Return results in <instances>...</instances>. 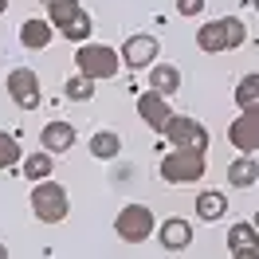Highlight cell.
Here are the masks:
<instances>
[{
    "label": "cell",
    "instance_id": "1",
    "mask_svg": "<svg viewBox=\"0 0 259 259\" xmlns=\"http://www.w3.org/2000/svg\"><path fill=\"white\" fill-rule=\"evenodd\" d=\"M39 4L48 8V24L59 28L63 39H71V44H87L91 39L95 20H91V12L82 8L79 0H39Z\"/></svg>",
    "mask_w": 259,
    "mask_h": 259
},
{
    "label": "cell",
    "instance_id": "2",
    "mask_svg": "<svg viewBox=\"0 0 259 259\" xmlns=\"http://www.w3.org/2000/svg\"><path fill=\"white\" fill-rule=\"evenodd\" d=\"M75 67L91 82H102V79H114L122 71V55L114 48H106V44H79L75 48Z\"/></svg>",
    "mask_w": 259,
    "mask_h": 259
},
{
    "label": "cell",
    "instance_id": "3",
    "mask_svg": "<svg viewBox=\"0 0 259 259\" xmlns=\"http://www.w3.org/2000/svg\"><path fill=\"white\" fill-rule=\"evenodd\" d=\"M157 169H161V181H169V185H196L208 173L204 153H189V149H169Z\"/></svg>",
    "mask_w": 259,
    "mask_h": 259
},
{
    "label": "cell",
    "instance_id": "4",
    "mask_svg": "<svg viewBox=\"0 0 259 259\" xmlns=\"http://www.w3.org/2000/svg\"><path fill=\"white\" fill-rule=\"evenodd\" d=\"M32 212H35V220H44V224H59L71 212V196H67V189L59 181H39L32 189Z\"/></svg>",
    "mask_w": 259,
    "mask_h": 259
},
{
    "label": "cell",
    "instance_id": "5",
    "mask_svg": "<svg viewBox=\"0 0 259 259\" xmlns=\"http://www.w3.org/2000/svg\"><path fill=\"white\" fill-rule=\"evenodd\" d=\"M165 138L173 142V149H189V153H204L208 149V130L200 126L196 118H189V114H173L169 122H165V130H161Z\"/></svg>",
    "mask_w": 259,
    "mask_h": 259
},
{
    "label": "cell",
    "instance_id": "6",
    "mask_svg": "<svg viewBox=\"0 0 259 259\" xmlns=\"http://www.w3.org/2000/svg\"><path fill=\"white\" fill-rule=\"evenodd\" d=\"M153 228H157V220H153V212L146 204H126V208L114 216V232H118V240H126V243L149 240Z\"/></svg>",
    "mask_w": 259,
    "mask_h": 259
},
{
    "label": "cell",
    "instance_id": "7",
    "mask_svg": "<svg viewBox=\"0 0 259 259\" xmlns=\"http://www.w3.org/2000/svg\"><path fill=\"white\" fill-rule=\"evenodd\" d=\"M8 98L16 102L20 110H35L44 102V91H39V75L32 67H16L8 71Z\"/></svg>",
    "mask_w": 259,
    "mask_h": 259
},
{
    "label": "cell",
    "instance_id": "8",
    "mask_svg": "<svg viewBox=\"0 0 259 259\" xmlns=\"http://www.w3.org/2000/svg\"><path fill=\"white\" fill-rule=\"evenodd\" d=\"M157 51H161V39L157 35H130L126 44H122V63L130 67V71H142V67H153L157 63Z\"/></svg>",
    "mask_w": 259,
    "mask_h": 259
},
{
    "label": "cell",
    "instance_id": "9",
    "mask_svg": "<svg viewBox=\"0 0 259 259\" xmlns=\"http://www.w3.org/2000/svg\"><path fill=\"white\" fill-rule=\"evenodd\" d=\"M228 142L240 153H255L259 149V110H240V118L228 126Z\"/></svg>",
    "mask_w": 259,
    "mask_h": 259
},
{
    "label": "cell",
    "instance_id": "10",
    "mask_svg": "<svg viewBox=\"0 0 259 259\" xmlns=\"http://www.w3.org/2000/svg\"><path fill=\"white\" fill-rule=\"evenodd\" d=\"M138 118H142V122H146L153 134H161L165 122L173 118V106L165 102V95H157V91H146V95L138 98Z\"/></svg>",
    "mask_w": 259,
    "mask_h": 259
},
{
    "label": "cell",
    "instance_id": "11",
    "mask_svg": "<svg viewBox=\"0 0 259 259\" xmlns=\"http://www.w3.org/2000/svg\"><path fill=\"white\" fill-rule=\"evenodd\" d=\"M157 240H161L165 251H185L193 243V224L181 220V216H169L165 224H157Z\"/></svg>",
    "mask_w": 259,
    "mask_h": 259
},
{
    "label": "cell",
    "instance_id": "12",
    "mask_svg": "<svg viewBox=\"0 0 259 259\" xmlns=\"http://www.w3.org/2000/svg\"><path fill=\"white\" fill-rule=\"evenodd\" d=\"M39 138H44V153H67L75 146V126L71 122H48Z\"/></svg>",
    "mask_w": 259,
    "mask_h": 259
},
{
    "label": "cell",
    "instance_id": "13",
    "mask_svg": "<svg viewBox=\"0 0 259 259\" xmlns=\"http://www.w3.org/2000/svg\"><path fill=\"white\" fill-rule=\"evenodd\" d=\"M255 181H259V161L251 153H240L236 161L228 165V185L232 189H251Z\"/></svg>",
    "mask_w": 259,
    "mask_h": 259
},
{
    "label": "cell",
    "instance_id": "14",
    "mask_svg": "<svg viewBox=\"0 0 259 259\" xmlns=\"http://www.w3.org/2000/svg\"><path fill=\"white\" fill-rule=\"evenodd\" d=\"M51 35H55V28H51L48 20H24L20 24V44L32 51H44L51 44Z\"/></svg>",
    "mask_w": 259,
    "mask_h": 259
},
{
    "label": "cell",
    "instance_id": "15",
    "mask_svg": "<svg viewBox=\"0 0 259 259\" xmlns=\"http://www.w3.org/2000/svg\"><path fill=\"white\" fill-rule=\"evenodd\" d=\"M196 48L208 51V55L228 51V28H224V20H212V24H204V28L196 32Z\"/></svg>",
    "mask_w": 259,
    "mask_h": 259
},
{
    "label": "cell",
    "instance_id": "16",
    "mask_svg": "<svg viewBox=\"0 0 259 259\" xmlns=\"http://www.w3.org/2000/svg\"><path fill=\"white\" fill-rule=\"evenodd\" d=\"M122 153V134H114V130H98L91 134V157L98 161H114Z\"/></svg>",
    "mask_w": 259,
    "mask_h": 259
},
{
    "label": "cell",
    "instance_id": "17",
    "mask_svg": "<svg viewBox=\"0 0 259 259\" xmlns=\"http://www.w3.org/2000/svg\"><path fill=\"white\" fill-rule=\"evenodd\" d=\"M181 87V71L173 63H153V71H149V91H157V95H173Z\"/></svg>",
    "mask_w": 259,
    "mask_h": 259
},
{
    "label": "cell",
    "instance_id": "18",
    "mask_svg": "<svg viewBox=\"0 0 259 259\" xmlns=\"http://www.w3.org/2000/svg\"><path fill=\"white\" fill-rule=\"evenodd\" d=\"M228 247H232V255H240V251H259V232L247 220L228 228Z\"/></svg>",
    "mask_w": 259,
    "mask_h": 259
},
{
    "label": "cell",
    "instance_id": "19",
    "mask_svg": "<svg viewBox=\"0 0 259 259\" xmlns=\"http://www.w3.org/2000/svg\"><path fill=\"white\" fill-rule=\"evenodd\" d=\"M228 212V196L220 189H204V193L196 196V216L200 220H220Z\"/></svg>",
    "mask_w": 259,
    "mask_h": 259
},
{
    "label": "cell",
    "instance_id": "20",
    "mask_svg": "<svg viewBox=\"0 0 259 259\" xmlns=\"http://www.w3.org/2000/svg\"><path fill=\"white\" fill-rule=\"evenodd\" d=\"M236 106L240 110H259V75H243L236 82Z\"/></svg>",
    "mask_w": 259,
    "mask_h": 259
},
{
    "label": "cell",
    "instance_id": "21",
    "mask_svg": "<svg viewBox=\"0 0 259 259\" xmlns=\"http://www.w3.org/2000/svg\"><path fill=\"white\" fill-rule=\"evenodd\" d=\"M24 177L28 181H51V153H28V161H24Z\"/></svg>",
    "mask_w": 259,
    "mask_h": 259
},
{
    "label": "cell",
    "instance_id": "22",
    "mask_svg": "<svg viewBox=\"0 0 259 259\" xmlns=\"http://www.w3.org/2000/svg\"><path fill=\"white\" fill-rule=\"evenodd\" d=\"M63 95L71 98V102H91V98H95V82L87 79V75H71V79L63 82Z\"/></svg>",
    "mask_w": 259,
    "mask_h": 259
},
{
    "label": "cell",
    "instance_id": "23",
    "mask_svg": "<svg viewBox=\"0 0 259 259\" xmlns=\"http://www.w3.org/2000/svg\"><path fill=\"white\" fill-rule=\"evenodd\" d=\"M12 165H20V142L0 130V169H12Z\"/></svg>",
    "mask_w": 259,
    "mask_h": 259
},
{
    "label": "cell",
    "instance_id": "24",
    "mask_svg": "<svg viewBox=\"0 0 259 259\" xmlns=\"http://www.w3.org/2000/svg\"><path fill=\"white\" fill-rule=\"evenodd\" d=\"M224 28H228V51H236L247 39V24L240 16H224Z\"/></svg>",
    "mask_w": 259,
    "mask_h": 259
},
{
    "label": "cell",
    "instance_id": "25",
    "mask_svg": "<svg viewBox=\"0 0 259 259\" xmlns=\"http://www.w3.org/2000/svg\"><path fill=\"white\" fill-rule=\"evenodd\" d=\"M177 12L181 16H200L204 12V0H177Z\"/></svg>",
    "mask_w": 259,
    "mask_h": 259
},
{
    "label": "cell",
    "instance_id": "26",
    "mask_svg": "<svg viewBox=\"0 0 259 259\" xmlns=\"http://www.w3.org/2000/svg\"><path fill=\"white\" fill-rule=\"evenodd\" d=\"M232 259H259V251H240V255H232Z\"/></svg>",
    "mask_w": 259,
    "mask_h": 259
},
{
    "label": "cell",
    "instance_id": "27",
    "mask_svg": "<svg viewBox=\"0 0 259 259\" xmlns=\"http://www.w3.org/2000/svg\"><path fill=\"white\" fill-rule=\"evenodd\" d=\"M251 228H255V232H259V212H255V216H251Z\"/></svg>",
    "mask_w": 259,
    "mask_h": 259
},
{
    "label": "cell",
    "instance_id": "28",
    "mask_svg": "<svg viewBox=\"0 0 259 259\" xmlns=\"http://www.w3.org/2000/svg\"><path fill=\"white\" fill-rule=\"evenodd\" d=\"M4 12H8V0H0V16H4Z\"/></svg>",
    "mask_w": 259,
    "mask_h": 259
},
{
    "label": "cell",
    "instance_id": "29",
    "mask_svg": "<svg viewBox=\"0 0 259 259\" xmlns=\"http://www.w3.org/2000/svg\"><path fill=\"white\" fill-rule=\"evenodd\" d=\"M0 259H8V247H4V243H0Z\"/></svg>",
    "mask_w": 259,
    "mask_h": 259
},
{
    "label": "cell",
    "instance_id": "30",
    "mask_svg": "<svg viewBox=\"0 0 259 259\" xmlns=\"http://www.w3.org/2000/svg\"><path fill=\"white\" fill-rule=\"evenodd\" d=\"M251 8H255V12H259V0H251Z\"/></svg>",
    "mask_w": 259,
    "mask_h": 259
}]
</instances>
